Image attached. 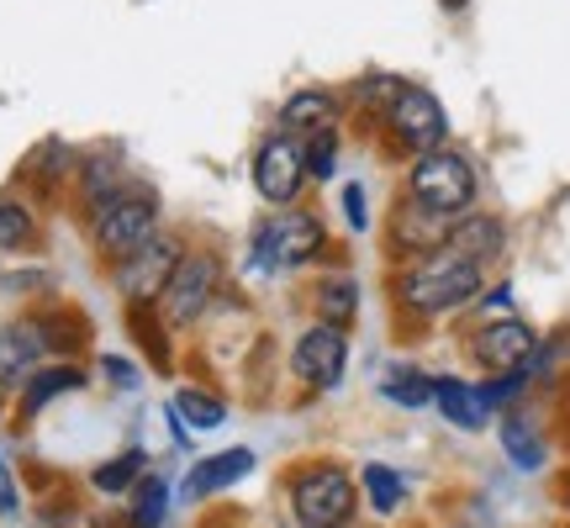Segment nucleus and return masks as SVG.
I'll list each match as a JSON object with an SVG mask.
<instances>
[{
	"mask_svg": "<svg viewBox=\"0 0 570 528\" xmlns=\"http://www.w3.org/2000/svg\"><path fill=\"white\" fill-rule=\"evenodd\" d=\"M254 185H259V196H265L269 206L296 202V190L306 185V148H302V138L275 133V138L259 143V154H254Z\"/></svg>",
	"mask_w": 570,
	"mask_h": 528,
	"instance_id": "obj_8",
	"label": "nucleus"
},
{
	"mask_svg": "<svg viewBox=\"0 0 570 528\" xmlns=\"http://www.w3.org/2000/svg\"><path fill=\"white\" fill-rule=\"evenodd\" d=\"M106 375H111V381H122V387H138V375H132V365H127V360H117V354L106 360Z\"/></svg>",
	"mask_w": 570,
	"mask_h": 528,
	"instance_id": "obj_31",
	"label": "nucleus"
},
{
	"mask_svg": "<svg viewBox=\"0 0 570 528\" xmlns=\"http://www.w3.org/2000/svg\"><path fill=\"white\" fill-rule=\"evenodd\" d=\"M365 491H370V502L381 512H396L402 508V497H407V487H402V476L386 466H365Z\"/></svg>",
	"mask_w": 570,
	"mask_h": 528,
	"instance_id": "obj_25",
	"label": "nucleus"
},
{
	"mask_svg": "<svg viewBox=\"0 0 570 528\" xmlns=\"http://www.w3.org/2000/svg\"><path fill=\"white\" fill-rule=\"evenodd\" d=\"M444 248L460 254V260H470V264H491L502 248H508V227H502V217L470 212V217H460V223L444 233Z\"/></svg>",
	"mask_w": 570,
	"mask_h": 528,
	"instance_id": "obj_12",
	"label": "nucleus"
},
{
	"mask_svg": "<svg viewBox=\"0 0 570 528\" xmlns=\"http://www.w3.org/2000/svg\"><path fill=\"white\" fill-rule=\"evenodd\" d=\"M323 223L312 217V212H296V206H285L275 223H265L254 233V260L265 264V270H291V264H312L323 254Z\"/></svg>",
	"mask_w": 570,
	"mask_h": 528,
	"instance_id": "obj_5",
	"label": "nucleus"
},
{
	"mask_svg": "<svg viewBox=\"0 0 570 528\" xmlns=\"http://www.w3.org/2000/svg\"><path fill=\"white\" fill-rule=\"evenodd\" d=\"M344 217L354 233H365L370 227V212H365V185H344Z\"/></svg>",
	"mask_w": 570,
	"mask_h": 528,
	"instance_id": "obj_29",
	"label": "nucleus"
},
{
	"mask_svg": "<svg viewBox=\"0 0 570 528\" xmlns=\"http://www.w3.org/2000/svg\"><path fill=\"white\" fill-rule=\"evenodd\" d=\"M306 175H317V180H327L333 175V164H338V133L327 127V133H317V138H306Z\"/></svg>",
	"mask_w": 570,
	"mask_h": 528,
	"instance_id": "obj_27",
	"label": "nucleus"
},
{
	"mask_svg": "<svg viewBox=\"0 0 570 528\" xmlns=\"http://www.w3.org/2000/svg\"><path fill=\"white\" fill-rule=\"evenodd\" d=\"M142 466H148V454H142V449H127L122 460H106V466L96 470L90 481H96L101 491H127L142 476Z\"/></svg>",
	"mask_w": 570,
	"mask_h": 528,
	"instance_id": "obj_24",
	"label": "nucleus"
},
{
	"mask_svg": "<svg viewBox=\"0 0 570 528\" xmlns=\"http://www.w3.org/2000/svg\"><path fill=\"white\" fill-rule=\"evenodd\" d=\"M21 512V497H17V481H11V466L0 454V518H17Z\"/></svg>",
	"mask_w": 570,
	"mask_h": 528,
	"instance_id": "obj_30",
	"label": "nucleus"
},
{
	"mask_svg": "<svg viewBox=\"0 0 570 528\" xmlns=\"http://www.w3.org/2000/svg\"><path fill=\"white\" fill-rule=\"evenodd\" d=\"M317 312H323V323L348 327V323H354V312H360V285L348 281V275L323 281V285H317Z\"/></svg>",
	"mask_w": 570,
	"mask_h": 528,
	"instance_id": "obj_18",
	"label": "nucleus"
},
{
	"mask_svg": "<svg viewBox=\"0 0 570 528\" xmlns=\"http://www.w3.org/2000/svg\"><path fill=\"white\" fill-rule=\"evenodd\" d=\"M248 470H254V454H248V449H223V454H212V460H202V466L190 470L185 491H190V497H212V491L233 487Z\"/></svg>",
	"mask_w": 570,
	"mask_h": 528,
	"instance_id": "obj_16",
	"label": "nucleus"
},
{
	"mask_svg": "<svg viewBox=\"0 0 570 528\" xmlns=\"http://www.w3.org/2000/svg\"><path fill=\"white\" fill-rule=\"evenodd\" d=\"M502 449L518 470H539L544 466V439L529 423V412H502Z\"/></svg>",
	"mask_w": 570,
	"mask_h": 528,
	"instance_id": "obj_17",
	"label": "nucleus"
},
{
	"mask_svg": "<svg viewBox=\"0 0 570 528\" xmlns=\"http://www.w3.org/2000/svg\"><path fill=\"white\" fill-rule=\"evenodd\" d=\"M396 296H402L412 312H423V317H433V312H454V306H465V302L481 296V264H470V260H460V254L439 248L433 260H423L417 270L402 275Z\"/></svg>",
	"mask_w": 570,
	"mask_h": 528,
	"instance_id": "obj_1",
	"label": "nucleus"
},
{
	"mask_svg": "<svg viewBox=\"0 0 570 528\" xmlns=\"http://www.w3.org/2000/svg\"><path fill=\"white\" fill-rule=\"evenodd\" d=\"M470 354H475L487 370H497V375H512V370H529V360L539 354V339H533L529 323H518V317H497V323L475 327Z\"/></svg>",
	"mask_w": 570,
	"mask_h": 528,
	"instance_id": "obj_11",
	"label": "nucleus"
},
{
	"mask_svg": "<svg viewBox=\"0 0 570 528\" xmlns=\"http://www.w3.org/2000/svg\"><path fill=\"white\" fill-rule=\"evenodd\" d=\"M38 244V223L17 196H0V254H21Z\"/></svg>",
	"mask_w": 570,
	"mask_h": 528,
	"instance_id": "obj_20",
	"label": "nucleus"
},
{
	"mask_svg": "<svg viewBox=\"0 0 570 528\" xmlns=\"http://www.w3.org/2000/svg\"><path fill=\"white\" fill-rule=\"evenodd\" d=\"M175 412H180L190 428H223L227 423V407L217 397H206V391H180L175 397Z\"/></svg>",
	"mask_w": 570,
	"mask_h": 528,
	"instance_id": "obj_23",
	"label": "nucleus"
},
{
	"mask_svg": "<svg viewBox=\"0 0 570 528\" xmlns=\"http://www.w3.org/2000/svg\"><path fill=\"white\" fill-rule=\"evenodd\" d=\"M285 133L291 138H317V133H327L333 127V117H338V106H333V96L327 90H302V96H291L285 101Z\"/></svg>",
	"mask_w": 570,
	"mask_h": 528,
	"instance_id": "obj_15",
	"label": "nucleus"
},
{
	"mask_svg": "<svg viewBox=\"0 0 570 528\" xmlns=\"http://www.w3.org/2000/svg\"><path fill=\"white\" fill-rule=\"evenodd\" d=\"M63 169H69V159H63V148H59V143H42V148H38V159L27 164V175H38V180H59Z\"/></svg>",
	"mask_w": 570,
	"mask_h": 528,
	"instance_id": "obj_28",
	"label": "nucleus"
},
{
	"mask_svg": "<svg viewBox=\"0 0 570 528\" xmlns=\"http://www.w3.org/2000/svg\"><path fill=\"white\" fill-rule=\"evenodd\" d=\"M433 407H439L454 428H470V433L487 428V418H491L487 391L465 387V381H454V375H439V381H433Z\"/></svg>",
	"mask_w": 570,
	"mask_h": 528,
	"instance_id": "obj_14",
	"label": "nucleus"
},
{
	"mask_svg": "<svg viewBox=\"0 0 570 528\" xmlns=\"http://www.w3.org/2000/svg\"><path fill=\"white\" fill-rule=\"evenodd\" d=\"M381 391H386V397H391L396 407H428V402H433V381H428L423 370H412V365L386 370Z\"/></svg>",
	"mask_w": 570,
	"mask_h": 528,
	"instance_id": "obj_21",
	"label": "nucleus"
},
{
	"mask_svg": "<svg viewBox=\"0 0 570 528\" xmlns=\"http://www.w3.org/2000/svg\"><path fill=\"white\" fill-rule=\"evenodd\" d=\"M291 370L302 375L306 387L333 391L338 381H344V370H348V339H344V327H333V323L306 327L302 339H296V349H291Z\"/></svg>",
	"mask_w": 570,
	"mask_h": 528,
	"instance_id": "obj_9",
	"label": "nucleus"
},
{
	"mask_svg": "<svg viewBox=\"0 0 570 528\" xmlns=\"http://www.w3.org/2000/svg\"><path fill=\"white\" fill-rule=\"evenodd\" d=\"M217 285H223V264H217V254H185V260L175 264V275H169V291H164L169 317H175L180 327L196 323L206 306H212Z\"/></svg>",
	"mask_w": 570,
	"mask_h": 528,
	"instance_id": "obj_10",
	"label": "nucleus"
},
{
	"mask_svg": "<svg viewBox=\"0 0 570 528\" xmlns=\"http://www.w3.org/2000/svg\"><path fill=\"white\" fill-rule=\"evenodd\" d=\"M90 233H96V248H101L106 260H127V254H138L154 233H159V202H154V190H117L111 202H101L90 212Z\"/></svg>",
	"mask_w": 570,
	"mask_h": 528,
	"instance_id": "obj_3",
	"label": "nucleus"
},
{
	"mask_svg": "<svg viewBox=\"0 0 570 528\" xmlns=\"http://www.w3.org/2000/svg\"><path fill=\"white\" fill-rule=\"evenodd\" d=\"M85 375L75 365H53V370H32V375H27V397H21V407H27V412H42V407L53 402V397H59V391H75L80 387Z\"/></svg>",
	"mask_w": 570,
	"mask_h": 528,
	"instance_id": "obj_19",
	"label": "nucleus"
},
{
	"mask_svg": "<svg viewBox=\"0 0 570 528\" xmlns=\"http://www.w3.org/2000/svg\"><path fill=\"white\" fill-rule=\"evenodd\" d=\"M180 260H185V248L175 244V238L154 233V238H148L138 254L117 260V281H122V296H127L132 306L159 302L164 291H169V275H175V264H180Z\"/></svg>",
	"mask_w": 570,
	"mask_h": 528,
	"instance_id": "obj_7",
	"label": "nucleus"
},
{
	"mask_svg": "<svg viewBox=\"0 0 570 528\" xmlns=\"http://www.w3.org/2000/svg\"><path fill=\"white\" fill-rule=\"evenodd\" d=\"M169 512V487L164 481H142L138 502H132V528H159Z\"/></svg>",
	"mask_w": 570,
	"mask_h": 528,
	"instance_id": "obj_26",
	"label": "nucleus"
},
{
	"mask_svg": "<svg viewBox=\"0 0 570 528\" xmlns=\"http://www.w3.org/2000/svg\"><path fill=\"white\" fill-rule=\"evenodd\" d=\"M360 508V497H354V481H348L338 466H317L306 470L302 481L291 487V512H296V524L302 528H344Z\"/></svg>",
	"mask_w": 570,
	"mask_h": 528,
	"instance_id": "obj_4",
	"label": "nucleus"
},
{
	"mask_svg": "<svg viewBox=\"0 0 570 528\" xmlns=\"http://www.w3.org/2000/svg\"><path fill=\"white\" fill-rule=\"evenodd\" d=\"M122 190V164L117 159H90L85 164V206L96 212L101 202H111Z\"/></svg>",
	"mask_w": 570,
	"mask_h": 528,
	"instance_id": "obj_22",
	"label": "nucleus"
},
{
	"mask_svg": "<svg viewBox=\"0 0 570 528\" xmlns=\"http://www.w3.org/2000/svg\"><path fill=\"white\" fill-rule=\"evenodd\" d=\"M386 123L407 154H433V148H444V138H449L444 101H439L433 90H423V85H402V96L386 106Z\"/></svg>",
	"mask_w": 570,
	"mask_h": 528,
	"instance_id": "obj_6",
	"label": "nucleus"
},
{
	"mask_svg": "<svg viewBox=\"0 0 570 528\" xmlns=\"http://www.w3.org/2000/svg\"><path fill=\"white\" fill-rule=\"evenodd\" d=\"M407 202L433 212V217H465L470 202H475V169H470L465 154H449V148H433V154H417L407 175Z\"/></svg>",
	"mask_w": 570,
	"mask_h": 528,
	"instance_id": "obj_2",
	"label": "nucleus"
},
{
	"mask_svg": "<svg viewBox=\"0 0 570 528\" xmlns=\"http://www.w3.org/2000/svg\"><path fill=\"white\" fill-rule=\"evenodd\" d=\"M48 349V339L38 333V323H6L0 327V387H17L38 370V354Z\"/></svg>",
	"mask_w": 570,
	"mask_h": 528,
	"instance_id": "obj_13",
	"label": "nucleus"
}]
</instances>
